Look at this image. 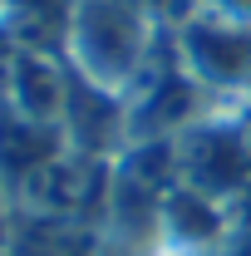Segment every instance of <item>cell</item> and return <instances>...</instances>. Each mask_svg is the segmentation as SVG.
<instances>
[{
	"instance_id": "obj_1",
	"label": "cell",
	"mask_w": 251,
	"mask_h": 256,
	"mask_svg": "<svg viewBox=\"0 0 251 256\" xmlns=\"http://www.w3.org/2000/svg\"><path fill=\"white\" fill-rule=\"evenodd\" d=\"M158 20L133 0H69L60 30V60L74 79L133 98L153 64Z\"/></svg>"
},
{
	"instance_id": "obj_2",
	"label": "cell",
	"mask_w": 251,
	"mask_h": 256,
	"mask_svg": "<svg viewBox=\"0 0 251 256\" xmlns=\"http://www.w3.org/2000/svg\"><path fill=\"white\" fill-rule=\"evenodd\" d=\"M172 64L207 94H251V25L192 5L172 20Z\"/></svg>"
},
{
	"instance_id": "obj_3",
	"label": "cell",
	"mask_w": 251,
	"mask_h": 256,
	"mask_svg": "<svg viewBox=\"0 0 251 256\" xmlns=\"http://www.w3.org/2000/svg\"><path fill=\"white\" fill-rule=\"evenodd\" d=\"M178 143V182L212 192V197H232V192L246 188L251 172V148L242 138V128L226 124H192L188 133L172 138Z\"/></svg>"
},
{
	"instance_id": "obj_4",
	"label": "cell",
	"mask_w": 251,
	"mask_h": 256,
	"mask_svg": "<svg viewBox=\"0 0 251 256\" xmlns=\"http://www.w3.org/2000/svg\"><path fill=\"white\" fill-rule=\"evenodd\" d=\"M232 236V212L212 192L172 182L162 192V256H207L226 246Z\"/></svg>"
},
{
	"instance_id": "obj_5",
	"label": "cell",
	"mask_w": 251,
	"mask_h": 256,
	"mask_svg": "<svg viewBox=\"0 0 251 256\" xmlns=\"http://www.w3.org/2000/svg\"><path fill=\"white\" fill-rule=\"evenodd\" d=\"M5 104L25 124H64L69 104V64L40 50H20L5 64Z\"/></svg>"
},
{
	"instance_id": "obj_6",
	"label": "cell",
	"mask_w": 251,
	"mask_h": 256,
	"mask_svg": "<svg viewBox=\"0 0 251 256\" xmlns=\"http://www.w3.org/2000/svg\"><path fill=\"white\" fill-rule=\"evenodd\" d=\"M197 5H207V10H217V15H232V20L251 25V0H197Z\"/></svg>"
},
{
	"instance_id": "obj_7",
	"label": "cell",
	"mask_w": 251,
	"mask_h": 256,
	"mask_svg": "<svg viewBox=\"0 0 251 256\" xmlns=\"http://www.w3.org/2000/svg\"><path fill=\"white\" fill-rule=\"evenodd\" d=\"M5 212H10V172L0 168V222H5Z\"/></svg>"
},
{
	"instance_id": "obj_8",
	"label": "cell",
	"mask_w": 251,
	"mask_h": 256,
	"mask_svg": "<svg viewBox=\"0 0 251 256\" xmlns=\"http://www.w3.org/2000/svg\"><path fill=\"white\" fill-rule=\"evenodd\" d=\"M207 256H246V252H242V246H232V242H226V246H217V252H207Z\"/></svg>"
}]
</instances>
